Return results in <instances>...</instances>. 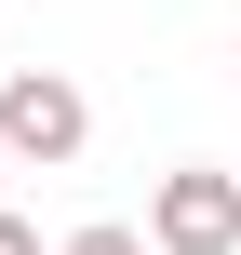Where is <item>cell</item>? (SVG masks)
I'll use <instances>...</instances> for the list:
<instances>
[{"instance_id": "cell-1", "label": "cell", "mask_w": 241, "mask_h": 255, "mask_svg": "<svg viewBox=\"0 0 241 255\" xmlns=\"http://www.w3.org/2000/svg\"><path fill=\"white\" fill-rule=\"evenodd\" d=\"M80 148H94V94H80L67 67H13V81H0V161H40V175H54V161H80Z\"/></svg>"}, {"instance_id": "cell-2", "label": "cell", "mask_w": 241, "mask_h": 255, "mask_svg": "<svg viewBox=\"0 0 241 255\" xmlns=\"http://www.w3.org/2000/svg\"><path fill=\"white\" fill-rule=\"evenodd\" d=\"M148 255H241V175L174 161V175L148 188Z\"/></svg>"}, {"instance_id": "cell-3", "label": "cell", "mask_w": 241, "mask_h": 255, "mask_svg": "<svg viewBox=\"0 0 241 255\" xmlns=\"http://www.w3.org/2000/svg\"><path fill=\"white\" fill-rule=\"evenodd\" d=\"M54 255H148V229H121V215H94V229H67Z\"/></svg>"}, {"instance_id": "cell-4", "label": "cell", "mask_w": 241, "mask_h": 255, "mask_svg": "<svg viewBox=\"0 0 241 255\" xmlns=\"http://www.w3.org/2000/svg\"><path fill=\"white\" fill-rule=\"evenodd\" d=\"M0 255H40V229H27V215H0Z\"/></svg>"}]
</instances>
